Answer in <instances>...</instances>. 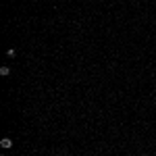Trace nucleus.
I'll return each instance as SVG.
<instances>
[{
    "mask_svg": "<svg viewBox=\"0 0 156 156\" xmlns=\"http://www.w3.org/2000/svg\"><path fill=\"white\" fill-rule=\"evenodd\" d=\"M15 54H17V50H15V48H9V50H6V56H11V58H12Z\"/></svg>",
    "mask_w": 156,
    "mask_h": 156,
    "instance_id": "obj_3",
    "label": "nucleus"
},
{
    "mask_svg": "<svg viewBox=\"0 0 156 156\" xmlns=\"http://www.w3.org/2000/svg\"><path fill=\"white\" fill-rule=\"evenodd\" d=\"M0 146H2L4 150H9V148H12V142H11V137H2V140H0Z\"/></svg>",
    "mask_w": 156,
    "mask_h": 156,
    "instance_id": "obj_1",
    "label": "nucleus"
},
{
    "mask_svg": "<svg viewBox=\"0 0 156 156\" xmlns=\"http://www.w3.org/2000/svg\"><path fill=\"white\" fill-rule=\"evenodd\" d=\"M9 73H11L9 67H0V75H9Z\"/></svg>",
    "mask_w": 156,
    "mask_h": 156,
    "instance_id": "obj_2",
    "label": "nucleus"
}]
</instances>
